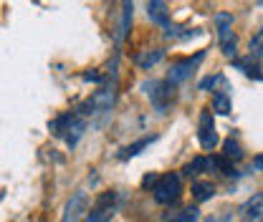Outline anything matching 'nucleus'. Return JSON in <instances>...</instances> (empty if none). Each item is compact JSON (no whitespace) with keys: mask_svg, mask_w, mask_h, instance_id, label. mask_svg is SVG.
Masks as SVG:
<instances>
[{"mask_svg":"<svg viewBox=\"0 0 263 222\" xmlns=\"http://www.w3.org/2000/svg\"><path fill=\"white\" fill-rule=\"evenodd\" d=\"M152 192H155V199H157L160 205L177 202V197H180V177H177L175 172H167L162 177H157Z\"/></svg>","mask_w":263,"mask_h":222,"instance_id":"1","label":"nucleus"},{"mask_svg":"<svg viewBox=\"0 0 263 222\" xmlns=\"http://www.w3.org/2000/svg\"><path fill=\"white\" fill-rule=\"evenodd\" d=\"M215 23H218V38H220V51L226 58L235 56V33H233V15L230 13H218L215 15Z\"/></svg>","mask_w":263,"mask_h":222,"instance_id":"2","label":"nucleus"},{"mask_svg":"<svg viewBox=\"0 0 263 222\" xmlns=\"http://www.w3.org/2000/svg\"><path fill=\"white\" fill-rule=\"evenodd\" d=\"M89 217V194L86 192H76L64 210V220L61 222H86Z\"/></svg>","mask_w":263,"mask_h":222,"instance_id":"3","label":"nucleus"},{"mask_svg":"<svg viewBox=\"0 0 263 222\" xmlns=\"http://www.w3.org/2000/svg\"><path fill=\"white\" fill-rule=\"evenodd\" d=\"M147 89H152L149 91V98H152V104H155V109L157 111H164L167 106H170V101L175 98V84L172 81H155L152 86L147 84Z\"/></svg>","mask_w":263,"mask_h":222,"instance_id":"4","label":"nucleus"},{"mask_svg":"<svg viewBox=\"0 0 263 222\" xmlns=\"http://www.w3.org/2000/svg\"><path fill=\"white\" fill-rule=\"evenodd\" d=\"M114 202H117V194L114 192H104L97 199V205L91 207L86 222H109L114 215Z\"/></svg>","mask_w":263,"mask_h":222,"instance_id":"5","label":"nucleus"},{"mask_svg":"<svg viewBox=\"0 0 263 222\" xmlns=\"http://www.w3.org/2000/svg\"><path fill=\"white\" fill-rule=\"evenodd\" d=\"M197 139H200V147H202V149H213V147L218 144V134H215V124H213V114H210V111H202V114H200Z\"/></svg>","mask_w":263,"mask_h":222,"instance_id":"6","label":"nucleus"},{"mask_svg":"<svg viewBox=\"0 0 263 222\" xmlns=\"http://www.w3.org/2000/svg\"><path fill=\"white\" fill-rule=\"evenodd\" d=\"M114 96H117L114 94V89H101V91H97V94L81 106V114H97V111H106V109H111Z\"/></svg>","mask_w":263,"mask_h":222,"instance_id":"7","label":"nucleus"},{"mask_svg":"<svg viewBox=\"0 0 263 222\" xmlns=\"http://www.w3.org/2000/svg\"><path fill=\"white\" fill-rule=\"evenodd\" d=\"M202 56L205 53H197L195 58H187V61H180V64H175L170 68V73H167V81H172V84H180V81H185L190 73H193V68H195L200 61H202Z\"/></svg>","mask_w":263,"mask_h":222,"instance_id":"8","label":"nucleus"},{"mask_svg":"<svg viewBox=\"0 0 263 222\" xmlns=\"http://www.w3.org/2000/svg\"><path fill=\"white\" fill-rule=\"evenodd\" d=\"M240 215L248 222H263V192H256L253 197L246 199V205L240 207Z\"/></svg>","mask_w":263,"mask_h":222,"instance_id":"9","label":"nucleus"},{"mask_svg":"<svg viewBox=\"0 0 263 222\" xmlns=\"http://www.w3.org/2000/svg\"><path fill=\"white\" fill-rule=\"evenodd\" d=\"M147 15L152 23L170 28V13H167V3L164 0H147Z\"/></svg>","mask_w":263,"mask_h":222,"instance_id":"10","label":"nucleus"},{"mask_svg":"<svg viewBox=\"0 0 263 222\" xmlns=\"http://www.w3.org/2000/svg\"><path fill=\"white\" fill-rule=\"evenodd\" d=\"M162 58H164L162 48H152V51H142V53H137V64L142 66V68H152L155 64H160Z\"/></svg>","mask_w":263,"mask_h":222,"instance_id":"11","label":"nucleus"},{"mask_svg":"<svg viewBox=\"0 0 263 222\" xmlns=\"http://www.w3.org/2000/svg\"><path fill=\"white\" fill-rule=\"evenodd\" d=\"M213 194H215V187H213V182H202V179L193 182V197H195L197 202H208V199H210Z\"/></svg>","mask_w":263,"mask_h":222,"instance_id":"12","label":"nucleus"},{"mask_svg":"<svg viewBox=\"0 0 263 222\" xmlns=\"http://www.w3.org/2000/svg\"><path fill=\"white\" fill-rule=\"evenodd\" d=\"M205 169H210V159L197 157V159H193L190 164H185V169H182V174L193 179V177H197V174H202Z\"/></svg>","mask_w":263,"mask_h":222,"instance_id":"13","label":"nucleus"},{"mask_svg":"<svg viewBox=\"0 0 263 222\" xmlns=\"http://www.w3.org/2000/svg\"><path fill=\"white\" fill-rule=\"evenodd\" d=\"M155 142V136H144V139H139V142H134V144H129L127 149H122V154H119V159H129V157H137L144 147H149Z\"/></svg>","mask_w":263,"mask_h":222,"instance_id":"14","label":"nucleus"},{"mask_svg":"<svg viewBox=\"0 0 263 222\" xmlns=\"http://www.w3.org/2000/svg\"><path fill=\"white\" fill-rule=\"evenodd\" d=\"M253 58V56H251ZM251 58H243V61H235V68H240L246 76H251V78H263L261 73V66L258 64H251Z\"/></svg>","mask_w":263,"mask_h":222,"instance_id":"15","label":"nucleus"},{"mask_svg":"<svg viewBox=\"0 0 263 222\" xmlns=\"http://www.w3.org/2000/svg\"><path fill=\"white\" fill-rule=\"evenodd\" d=\"M210 169H218L220 174H226V177H230V174H235V169H233V162L226 157H213L210 159Z\"/></svg>","mask_w":263,"mask_h":222,"instance_id":"16","label":"nucleus"},{"mask_svg":"<svg viewBox=\"0 0 263 222\" xmlns=\"http://www.w3.org/2000/svg\"><path fill=\"white\" fill-rule=\"evenodd\" d=\"M223 157L230 159V162H238V159L243 157L240 144H238V142H233V139H226V142H223Z\"/></svg>","mask_w":263,"mask_h":222,"instance_id":"17","label":"nucleus"},{"mask_svg":"<svg viewBox=\"0 0 263 222\" xmlns=\"http://www.w3.org/2000/svg\"><path fill=\"white\" fill-rule=\"evenodd\" d=\"M213 111L220 114V116H228L230 114V101L226 94H215L213 96Z\"/></svg>","mask_w":263,"mask_h":222,"instance_id":"18","label":"nucleus"},{"mask_svg":"<svg viewBox=\"0 0 263 222\" xmlns=\"http://www.w3.org/2000/svg\"><path fill=\"white\" fill-rule=\"evenodd\" d=\"M129 23H132V0H124V18H122V31L117 35V41H122L127 31H129Z\"/></svg>","mask_w":263,"mask_h":222,"instance_id":"19","label":"nucleus"},{"mask_svg":"<svg viewBox=\"0 0 263 222\" xmlns=\"http://www.w3.org/2000/svg\"><path fill=\"white\" fill-rule=\"evenodd\" d=\"M258 53H263V26L251 38V56H258Z\"/></svg>","mask_w":263,"mask_h":222,"instance_id":"20","label":"nucleus"},{"mask_svg":"<svg viewBox=\"0 0 263 222\" xmlns=\"http://www.w3.org/2000/svg\"><path fill=\"white\" fill-rule=\"evenodd\" d=\"M195 220H197V207H187L175 222H195Z\"/></svg>","mask_w":263,"mask_h":222,"instance_id":"21","label":"nucleus"},{"mask_svg":"<svg viewBox=\"0 0 263 222\" xmlns=\"http://www.w3.org/2000/svg\"><path fill=\"white\" fill-rule=\"evenodd\" d=\"M220 81V76H210V78H205L202 84H200V89H210V86H215Z\"/></svg>","mask_w":263,"mask_h":222,"instance_id":"22","label":"nucleus"},{"mask_svg":"<svg viewBox=\"0 0 263 222\" xmlns=\"http://www.w3.org/2000/svg\"><path fill=\"white\" fill-rule=\"evenodd\" d=\"M84 78H86V81H101V76H99V73H94V71H89Z\"/></svg>","mask_w":263,"mask_h":222,"instance_id":"23","label":"nucleus"},{"mask_svg":"<svg viewBox=\"0 0 263 222\" xmlns=\"http://www.w3.org/2000/svg\"><path fill=\"white\" fill-rule=\"evenodd\" d=\"M253 164H256V169H258V172H263V154H258V157L253 159Z\"/></svg>","mask_w":263,"mask_h":222,"instance_id":"24","label":"nucleus"}]
</instances>
